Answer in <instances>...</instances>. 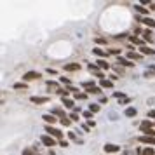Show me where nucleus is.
<instances>
[{
	"instance_id": "nucleus-41",
	"label": "nucleus",
	"mask_w": 155,
	"mask_h": 155,
	"mask_svg": "<svg viewBox=\"0 0 155 155\" xmlns=\"http://www.w3.org/2000/svg\"><path fill=\"white\" fill-rule=\"evenodd\" d=\"M25 155H31V150H25Z\"/></svg>"
},
{
	"instance_id": "nucleus-32",
	"label": "nucleus",
	"mask_w": 155,
	"mask_h": 155,
	"mask_svg": "<svg viewBox=\"0 0 155 155\" xmlns=\"http://www.w3.org/2000/svg\"><path fill=\"white\" fill-rule=\"evenodd\" d=\"M129 58H131V59H140V54H134V52H129Z\"/></svg>"
},
{
	"instance_id": "nucleus-23",
	"label": "nucleus",
	"mask_w": 155,
	"mask_h": 155,
	"mask_svg": "<svg viewBox=\"0 0 155 155\" xmlns=\"http://www.w3.org/2000/svg\"><path fill=\"white\" fill-rule=\"evenodd\" d=\"M145 77H148V78H152V77H155V71L153 70H145V73H143Z\"/></svg>"
},
{
	"instance_id": "nucleus-40",
	"label": "nucleus",
	"mask_w": 155,
	"mask_h": 155,
	"mask_svg": "<svg viewBox=\"0 0 155 155\" xmlns=\"http://www.w3.org/2000/svg\"><path fill=\"white\" fill-rule=\"evenodd\" d=\"M96 42H98V44H106V40H105V38H98Z\"/></svg>"
},
{
	"instance_id": "nucleus-29",
	"label": "nucleus",
	"mask_w": 155,
	"mask_h": 155,
	"mask_svg": "<svg viewBox=\"0 0 155 155\" xmlns=\"http://www.w3.org/2000/svg\"><path fill=\"white\" fill-rule=\"evenodd\" d=\"M70 119H71V120H75V122H77V120H78V112H73V113H71V115H70Z\"/></svg>"
},
{
	"instance_id": "nucleus-17",
	"label": "nucleus",
	"mask_w": 155,
	"mask_h": 155,
	"mask_svg": "<svg viewBox=\"0 0 155 155\" xmlns=\"http://www.w3.org/2000/svg\"><path fill=\"white\" fill-rule=\"evenodd\" d=\"M98 110H99V105H98V103H92V105H89V112H91V113H96Z\"/></svg>"
},
{
	"instance_id": "nucleus-34",
	"label": "nucleus",
	"mask_w": 155,
	"mask_h": 155,
	"mask_svg": "<svg viewBox=\"0 0 155 155\" xmlns=\"http://www.w3.org/2000/svg\"><path fill=\"white\" fill-rule=\"evenodd\" d=\"M89 71H98V66L96 64H89Z\"/></svg>"
},
{
	"instance_id": "nucleus-30",
	"label": "nucleus",
	"mask_w": 155,
	"mask_h": 155,
	"mask_svg": "<svg viewBox=\"0 0 155 155\" xmlns=\"http://www.w3.org/2000/svg\"><path fill=\"white\" fill-rule=\"evenodd\" d=\"M61 124H63V126H70V119L63 117V119H61Z\"/></svg>"
},
{
	"instance_id": "nucleus-25",
	"label": "nucleus",
	"mask_w": 155,
	"mask_h": 155,
	"mask_svg": "<svg viewBox=\"0 0 155 155\" xmlns=\"http://www.w3.org/2000/svg\"><path fill=\"white\" fill-rule=\"evenodd\" d=\"M108 119H110V120H117V119H119V115H117L115 112H108Z\"/></svg>"
},
{
	"instance_id": "nucleus-13",
	"label": "nucleus",
	"mask_w": 155,
	"mask_h": 155,
	"mask_svg": "<svg viewBox=\"0 0 155 155\" xmlns=\"http://www.w3.org/2000/svg\"><path fill=\"white\" fill-rule=\"evenodd\" d=\"M136 108H126V112H124V115H126V117H134V115H136Z\"/></svg>"
},
{
	"instance_id": "nucleus-14",
	"label": "nucleus",
	"mask_w": 155,
	"mask_h": 155,
	"mask_svg": "<svg viewBox=\"0 0 155 155\" xmlns=\"http://www.w3.org/2000/svg\"><path fill=\"white\" fill-rule=\"evenodd\" d=\"M117 61H119L120 64H124V66H133V63H131L129 59H126V58H119Z\"/></svg>"
},
{
	"instance_id": "nucleus-26",
	"label": "nucleus",
	"mask_w": 155,
	"mask_h": 155,
	"mask_svg": "<svg viewBox=\"0 0 155 155\" xmlns=\"http://www.w3.org/2000/svg\"><path fill=\"white\" fill-rule=\"evenodd\" d=\"M113 98H117V99H122V98H126V96H124V94H122V92L115 91V92H113Z\"/></svg>"
},
{
	"instance_id": "nucleus-31",
	"label": "nucleus",
	"mask_w": 155,
	"mask_h": 155,
	"mask_svg": "<svg viewBox=\"0 0 155 155\" xmlns=\"http://www.w3.org/2000/svg\"><path fill=\"white\" fill-rule=\"evenodd\" d=\"M119 103H120V105H127V103H129V98H127V96H126V98L119 99Z\"/></svg>"
},
{
	"instance_id": "nucleus-12",
	"label": "nucleus",
	"mask_w": 155,
	"mask_h": 155,
	"mask_svg": "<svg viewBox=\"0 0 155 155\" xmlns=\"http://www.w3.org/2000/svg\"><path fill=\"white\" fill-rule=\"evenodd\" d=\"M141 131H143V133H147L148 129H152V124H150V122H148V120H145V122H141Z\"/></svg>"
},
{
	"instance_id": "nucleus-36",
	"label": "nucleus",
	"mask_w": 155,
	"mask_h": 155,
	"mask_svg": "<svg viewBox=\"0 0 155 155\" xmlns=\"http://www.w3.org/2000/svg\"><path fill=\"white\" fill-rule=\"evenodd\" d=\"M84 117H85V119H89V120H91V117H92V113L89 112V110H87V112H84Z\"/></svg>"
},
{
	"instance_id": "nucleus-16",
	"label": "nucleus",
	"mask_w": 155,
	"mask_h": 155,
	"mask_svg": "<svg viewBox=\"0 0 155 155\" xmlns=\"http://www.w3.org/2000/svg\"><path fill=\"white\" fill-rule=\"evenodd\" d=\"M143 38H145L147 42H150V40H152V31H150V30H145V31H143Z\"/></svg>"
},
{
	"instance_id": "nucleus-35",
	"label": "nucleus",
	"mask_w": 155,
	"mask_h": 155,
	"mask_svg": "<svg viewBox=\"0 0 155 155\" xmlns=\"http://www.w3.org/2000/svg\"><path fill=\"white\" fill-rule=\"evenodd\" d=\"M113 70H115V71H119V73H122V71H124V70H122V68L119 66V63H117L115 66H113Z\"/></svg>"
},
{
	"instance_id": "nucleus-39",
	"label": "nucleus",
	"mask_w": 155,
	"mask_h": 155,
	"mask_svg": "<svg viewBox=\"0 0 155 155\" xmlns=\"http://www.w3.org/2000/svg\"><path fill=\"white\" fill-rule=\"evenodd\" d=\"M82 129H84L85 133H89V124H84V126H82Z\"/></svg>"
},
{
	"instance_id": "nucleus-27",
	"label": "nucleus",
	"mask_w": 155,
	"mask_h": 155,
	"mask_svg": "<svg viewBox=\"0 0 155 155\" xmlns=\"http://www.w3.org/2000/svg\"><path fill=\"white\" fill-rule=\"evenodd\" d=\"M14 89H19V91H23V89H26V85H25V84H19V82H18V84H14Z\"/></svg>"
},
{
	"instance_id": "nucleus-4",
	"label": "nucleus",
	"mask_w": 155,
	"mask_h": 155,
	"mask_svg": "<svg viewBox=\"0 0 155 155\" xmlns=\"http://www.w3.org/2000/svg\"><path fill=\"white\" fill-rule=\"evenodd\" d=\"M47 101H49V98H45V96H31V103H35V105H42Z\"/></svg>"
},
{
	"instance_id": "nucleus-37",
	"label": "nucleus",
	"mask_w": 155,
	"mask_h": 155,
	"mask_svg": "<svg viewBox=\"0 0 155 155\" xmlns=\"http://www.w3.org/2000/svg\"><path fill=\"white\" fill-rule=\"evenodd\" d=\"M59 145H61V147H63V148H66V147H68V141L61 140V141H59Z\"/></svg>"
},
{
	"instance_id": "nucleus-22",
	"label": "nucleus",
	"mask_w": 155,
	"mask_h": 155,
	"mask_svg": "<svg viewBox=\"0 0 155 155\" xmlns=\"http://www.w3.org/2000/svg\"><path fill=\"white\" fill-rule=\"evenodd\" d=\"M99 85H101V87H112V82H110V80H105V78H103V80H101V84H99Z\"/></svg>"
},
{
	"instance_id": "nucleus-28",
	"label": "nucleus",
	"mask_w": 155,
	"mask_h": 155,
	"mask_svg": "<svg viewBox=\"0 0 155 155\" xmlns=\"http://www.w3.org/2000/svg\"><path fill=\"white\" fill-rule=\"evenodd\" d=\"M47 87L49 89H58V84L56 82H47Z\"/></svg>"
},
{
	"instance_id": "nucleus-11",
	"label": "nucleus",
	"mask_w": 155,
	"mask_h": 155,
	"mask_svg": "<svg viewBox=\"0 0 155 155\" xmlns=\"http://www.w3.org/2000/svg\"><path fill=\"white\" fill-rule=\"evenodd\" d=\"M63 105L66 106V108H75V101H71V99H68V98H63Z\"/></svg>"
},
{
	"instance_id": "nucleus-6",
	"label": "nucleus",
	"mask_w": 155,
	"mask_h": 155,
	"mask_svg": "<svg viewBox=\"0 0 155 155\" xmlns=\"http://www.w3.org/2000/svg\"><path fill=\"white\" fill-rule=\"evenodd\" d=\"M138 19H140V21H143L147 26H150V28H155V21L152 19V18H147V16H145V18H138Z\"/></svg>"
},
{
	"instance_id": "nucleus-19",
	"label": "nucleus",
	"mask_w": 155,
	"mask_h": 155,
	"mask_svg": "<svg viewBox=\"0 0 155 155\" xmlns=\"http://www.w3.org/2000/svg\"><path fill=\"white\" fill-rule=\"evenodd\" d=\"M141 155H155V152H153V148H145V150H143V152H141Z\"/></svg>"
},
{
	"instance_id": "nucleus-3",
	"label": "nucleus",
	"mask_w": 155,
	"mask_h": 155,
	"mask_svg": "<svg viewBox=\"0 0 155 155\" xmlns=\"http://www.w3.org/2000/svg\"><path fill=\"white\" fill-rule=\"evenodd\" d=\"M138 141H140V143H147V145H155V138H152V136H145V134L140 136Z\"/></svg>"
},
{
	"instance_id": "nucleus-21",
	"label": "nucleus",
	"mask_w": 155,
	"mask_h": 155,
	"mask_svg": "<svg viewBox=\"0 0 155 155\" xmlns=\"http://www.w3.org/2000/svg\"><path fill=\"white\" fill-rule=\"evenodd\" d=\"M92 52H94L96 56H105V51L99 49V47H94V49H92Z\"/></svg>"
},
{
	"instance_id": "nucleus-15",
	"label": "nucleus",
	"mask_w": 155,
	"mask_h": 155,
	"mask_svg": "<svg viewBox=\"0 0 155 155\" xmlns=\"http://www.w3.org/2000/svg\"><path fill=\"white\" fill-rule=\"evenodd\" d=\"M98 66H99V68H105V70H108V68H110V64L106 63L105 59H98Z\"/></svg>"
},
{
	"instance_id": "nucleus-5",
	"label": "nucleus",
	"mask_w": 155,
	"mask_h": 155,
	"mask_svg": "<svg viewBox=\"0 0 155 155\" xmlns=\"http://www.w3.org/2000/svg\"><path fill=\"white\" fill-rule=\"evenodd\" d=\"M120 148L119 145H113V143H108V145H105V152H108V153H113V152H119Z\"/></svg>"
},
{
	"instance_id": "nucleus-10",
	"label": "nucleus",
	"mask_w": 155,
	"mask_h": 155,
	"mask_svg": "<svg viewBox=\"0 0 155 155\" xmlns=\"http://www.w3.org/2000/svg\"><path fill=\"white\" fill-rule=\"evenodd\" d=\"M140 51H141V54H152V56H155V51L153 49H150V47H140Z\"/></svg>"
},
{
	"instance_id": "nucleus-38",
	"label": "nucleus",
	"mask_w": 155,
	"mask_h": 155,
	"mask_svg": "<svg viewBox=\"0 0 155 155\" xmlns=\"http://www.w3.org/2000/svg\"><path fill=\"white\" fill-rule=\"evenodd\" d=\"M148 117H152V119H155V110H150V112H148Z\"/></svg>"
},
{
	"instance_id": "nucleus-20",
	"label": "nucleus",
	"mask_w": 155,
	"mask_h": 155,
	"mask_svg": "<svg viewBox=\"0 0 155 155\" xmlns=\"http://www.w3.org/2000/svg\"><path fill=\"white\" fill-rule=\"evenodd\" d=\"M82 85H84V87H87V91H89V92H91L92 89L96 87V85H94V82H84V84H82Z\"/></svg>"
},
{
	"instance_id": "nucleus-2",
	"label": "nucleus",
	"mask_w": 155,
	"mask_h": 155,
	"mask_svg": "<svg viewBox=\"0 0 155 155\" xmlns=\"http://www.w3.org/2000/svg\"><path fill=\"white\" fill-rule=\"evenodd\" d=\"M45 131H47V133H49V136H54V138H61V131H58L56 127L45 126Z\"/></svg>"
},
{
	"instance_id": "nucleus-18",
	"label": "nucleus",
	"mask_w": 155,
	"mask_h": 155,
	"mask_svg": "<svg viewBox=\"0 0 155 155\" xmlns=\"http://www.w3.org/2000/svg\"><path fill=\"white\" fill-rule=\"evenodd\" d=\"M44 120H45V122H47V126H49V124H52L56 119H54L52 115H49V113H47V115H44Z\"/></svg>"
},
{
	"instance_id": "nucleus-7",
	"label": "nucleus",
	"mask_w": 155,
	"mask_h": 155,
	"mask_svg": "<svg viewBox=\"0 0 155 155\" xmlns=\"http://www.w3.org/2000/svg\"><path fill=\"white\" fill-rule=\"evenodd\" d=\"M33 78H40V73L38 71H28L25 75V80H33Z\"/></svg>"
},
{
	"instance_id": "nucleus-24",
	"label": "nucleus",
	"mask_w": 155,
	"mask_h": 155,
	"mask_svg": "<svg viewBox=\"0 0 155 155\" xmlns=\"http://www.w3.org/2000/svg\"><path fill=\"white\" fill-rule=\"evenodd\" d=\"M136 11H138V12H140V14H147L148 11L145 7H143V5H136Z\"/></svg>"
},
{
	"instance_id": "nucleus-1",
	"label": "nucleus",
	"mask_w": 155,
	"mask_h": 155,
	"mask_svg": "<svg viewBox=\"0 0 155 155\" xmlns=\"http://www.w3.org/2000/svg\"><path fill=\"white\" fill-rule=\"evenodd\" d=\"M40 141H42L44 145H47L49 148L56 145V143H54V138H52V136H49V134H45V136H42V138H40Z\"/></svg>"
},
{
	"instance_id": "nucleus-33",
	"label": "nucleus",
	"mask_w": 155,
	"mask_h": 155,
	"mask_svg": "<svg viewBox=\"0 0 155 155\" xmlns=\"http://www.w3.org/2000/svg\"><path fill=\"white\" fill-rule=\"evenodd\" d=\"M145 136H152V138H155V131H152V129H148L147 133H145Z\"/></svg>"
},
{
	"instance_id": "nucleus-8",
	"label": "nucleus",
	"mask_w": 155,
	"mask_h": 155,
	"mask_svg": "<svg viewBox=\"0 0 155 155\" xmlns=\"http://www.w3.org/2000/svg\"><path fill=\"white\" fill-rule=\"evenodd\" d=\"M68 136H70V140H73L75 143H78V145H84V140H82V138H78L73 131H70V133H68Z\"/></svg>"
},
{
	"instance_id": "nucleus-9",
	"label": "nucleus",
	"mask_w": 155,
	"mask_h": 155,
	"mask_svg": "<svg viewBox=\"0 0 155 155\" xmlns=\"http://www.w3.org/2000/svg\"><path fill=\"white\" fill-rule=\"evenodd\" d=\"M78 68H80V64H78V63H70V64H66V66H64V70H66V71H73V70H78Z\"/></svg>"
}]
</instances>
